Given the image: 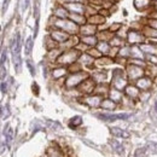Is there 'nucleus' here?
I'll use <instances>...</instances> for the list:
<instances>
[{
    "instance_id": "f257e3e1",
    "label": "nucleus",
    "mask_w": 157,
    "mask_h": 157,
    "mask_svg": "<svg viewBox=\"0 0 157 157\" xmlns=\"http://www.w3.org/2000/svg\"><path fill=\"white\" fill-rule=\"evenodd\" d=\"M53 27L56 29H60L63 32H67L70 35L80 33V27L76 23H74L73 21L69 20V18H67V20H58V18H56V20L53 21Z\"/></svg>"
},
{
    "instance_id": "f03ea898",
    "label": "nucleus",
    "mask_w": 157,
    "mask_h": 157,
    "mask_svg": "<svg viewBox=\"0 0 157 157\" xmlns=\"http://www.w3.org/2000/svg\"><path fill=\"white\" fill-rule=\"evenodd\" d=\"M80 56H81L80 51L75 50V48H69L68 51H64L60 53V56L56 60V63L59 65H71L76 60H78Z\"/></svg>"
},
{
    "instance_id": "7ed1b4c3",
    "label": "nucleus",
    "mask_w": 157,
    "mask_h": 157,
    "mask_svg": "<svg viewBox=\"0 0 157 157\" xmlns=\"http://www.w3.org/2000/svg\"><path fill=\"white\" fill-rule=\"evenodd\" d=\"M21 47H22V42H21V34L16 33V35L13 36L12 42H11V51H12V57H13V64H15V69L17 71H20L21 69Z\"/></svg>"
},
{
    "instance_id": "20e7f679",
    "label": "nucleus",
    "mask_w": 157,
    "mask_h": 157,
    "mask_svg": "<svg viewBox=\"0 0 157 157\" xmlns=\"http://www.w3.org/2000/svg\"><path fill=\"white\" fill-rule=\"evenodd\" d=\"M87 78H88V74L86 71L73 73V74H70L68 78H65L64 85H65L67 88H75V87H78Z\"/></svg>"
},
{
    "instance_id": "39448f33",
    "label": "nucleus",
    "mask_w": 157,
    "mask_h": 157,
    "mask_svg": "<svg viewBox=\"0 0 157 157\" xmlns=\"http://www.w3.org/2000/svg\"><path fill=\"white\" fill-rule=\"evenodd\" d=\"M113 87L116 88L118 91L126 90L127 85V80L124 78V71L122 69H115L113 71Z\"/></svg>"
},
{
    "instance_id": "423d86ee",
    "label": "nucleus",
    "mask_w": 157,
    "mask_h": 157,
    "mask_svg": "<svg viewBox=\"0 0 157 157\" xmlns=\"http://www.w3.org/2000/svg\"><path fill=\"white\" fill-rule=\"evenodd\" d=\"M144 40H145V35L144 33L139 32V30H129L127 33V42L131 45V46H139L141 44H144Z\"/></svg>"
},
{
    "instance_id": "0eeeda50",
    "label": "nucleus",
    "mask_w": 157,
    "mask_h": 157,
    "mask_svg": "<svg viewBox=\"0 0 157 157\" xmlns=\"http://www.w3.org/2000/svg\"><path fill=\"white\" fill-rule=\"evenodd\" d=\"M126 74L129 80L132 81H138L139 78H141L144 76V69L143 67H138L134 64H128L127 65V70H126Z\"/></svg>"
},
{
    "instance_id": "6e6552de",
    "label": "nucleus",
    "mask_w": 157,
    "mask_h": 157,
    "mask_svg": "<svg viewBox=\"0 0 157 157\" xmlns=\"http://www.w3.org/2000/svg\"><path fill=\"white\" fill-rule=\"evenodd\" d=\"M96 87H97V82L93 80V78H87L85 80L80 86H78V90L81 93H85V94H91L96 91Z\"/></svg>"
},
{
    "instance_id": "1a4fd4ad",
    "label": "nucleus",
    "mask_w": 157,
    "mask_h": 157,
    "mask_svg": "<svg viewBox=\"0 0 157 157\" xmlns=\"http://www.w3.org/2000/svg\"><path fill=\"white\" fill-rule=\"evenodd\" d=\"M50 36L55 40L57 44H65L68 40L70 39V34H68L67 32H63L60 29H53V30H51Z\"/></svg>"
},
{
    "instance_id": "9d476101",
    "label": "nucleus",
    "mask_w": 157,
    "mask_h": 157,
    "mask_svg": "<svg viewBox=\"0 0 157 157\" xmlns=\"http://www.w3.org/2000/svg\"><path fill=\"white\" fill-rule=\"evenodd\" d=\"M64 6L70 13H78V15H85L87 9L82 2H67L64 4Z\"/></svg>"
},
{
    "instance_id": "9b49d317",
    "label": "nucleus",
    "mask_w": 157,
    "mask_h": 157,
    "mask_svg": "<svg viewBox=\"0 0 157 157\" xmlns=\"http://www.w3.org/2000/svg\"><path fill=\"white\" fill-rule=\"evenodd\" d=\"M103 100H104V98L100 94H90V96L83 98V103L87 104L91 108H98V106L101 105Z\"/></svg>"
},
{
    "instance_id": "f8f14e48",
    "label": "nucleus",
    "mask_w": 157,
    "mask_h": 157,
    "mask_svg": "<svg viewBox=\"0 0 157 157\" xmlns=\"http://www.w3.org/2000/svg\"><path fill=\"white\" fill-rule=\"evenodd\" d=\"M97 116L103 121L113 122V121H117V120H127L131 115L129 114H98Z\"/></svg>"
},
{
    "instance_id": "ddd939ff",
    "label": "nucleus",
    "mask_w": 157,
    "mask_h": 157,
    "mask_svg": "<svg viewBox=\"0 0 157 157\" xmlns=\"http://www.w3.org/2000/svg\"><path fill=\"white\" fill-rule=\"evenodd\" d=\"M96 33H97V25L92 23H86L85 25L80 27V34L82 36H92L96 35Z\"/></svg>"
},
{
    "instance_id": "4468645a",
    "label": "nucleus",
    "mask_w": 157,
    "mask_h": 157,
    "mask_svg": "<svg viewBox=\"0 0 157 157\" xmlns=\"http://www.w3.org/2000/svg\"><path fill=\"white\" fill-rule=\"evenodd\" d=\"M69 15H70V12L67 10V7L64 5H58L53 10V16L58 20H67V18H69Z\"/></svg>"
},
{
    "instance_id": "2eb2a0df",
    "label": "nucleus",
    "mask_w": 157,
    "mask_h": 157,
    "mask_svg": "<svg viewBox=\"0 0 157 157\" xmlns=\"http://www.w3.org/2000/svg\"><path fill=\"white\" fill-rule=\"evenodd\" d=\"M136 86L139 90H141V91H147L152 86V80L150 78H147V76H143L141 78H139L138 81H136Z\"/></svg>"
},
{
    "instance_id": "dca6fc26",
    "label": "nucleus",
    "mask_w": 157,
    "mask_h": 157,
    "mask_svg": "<svg viewBox=\"0 0 157 157\" xmlns=\"http://www.w3.org/2000/svg\"><path fill=\"white\" fill-rule=\"evenodd\" d=\"M69 20L73 21L74 23H76L78 27H82L87 23L88 18L85 16V15H78V13H70L69 15Z\"/></svg>"
},
{
    "instance_id": "f3484780",
    "label": "nucleus",
    "mask_w": 157,
    "mask_h": 157,
    "mask_svg": "<svg viewBox=\"0 0 157 157\" xmlns=\"http://www.w3.org/2000/svg\"><path fill=\"white\" fill-rule=\"evenodd\" d=\"M140 50L145 55H151V56H157V46L151 45V44H141L139 45Z\"/></svg>"
},
{
    "instance_id": "a211bd4d",
    "label": "nucleus",
    "mask_w": 157,
    "mask_h": 157,
    "mask_svg": "<svg viewBox=\"0 0 157 157\" xmlns=\"http://www.w3.org/2000/svg\"><path fill=\"white\" fill-rule=\"evenodd\" d=\"M124 93H126L129 98L136 99V98H138L139 94H140V90L138 88L136 85H128V86L126 87V90H124Z\"/></svg>"
},
{
    "instance_id": "6ab92c4d",
    "label": "nucleus",
    "mask_w": 157,
    "mask_h": 157,
    "mask_svg": "<svg viewBox=\"0 0 157 157\" xmlns=\"http://www.w3.org/2000/svg\"><path fill=\"white\" fill-rule=\"evenodd\" d=\"M81 44H83V45H86V46H88V47H94V46H97L98 45V38L96 36V35H92V36H81Z\"/></svg>"
},
{
    "instance_id": "aec40b11",
    "label": "nucleus",
    "mask_w": 157,
    "mask_h": 157,
    "mask_svg": "<svg viewBox=\"0 0 157 157\" xmlns=\"http://www.w3.org/2000/svg\"><path fill=\"white\" fill-rule=\"evenodd\" d=\"M78 62H80V64H82L85 67H91L94 63V58L86 52V53H81V56L78 58Z\"/></svg>"
},
{
    "instance_id": "412c9836",
    "label": "nucleus",
    "mask_w": 157,
    "mask_h": 157,
    "mask_svg": "<svg viewBox=\"0 0 157 157\" xmlns=\"http://www.w3.org/2000/svg\"><path fill=\"white\" fill-rule=\"evenodd\" d=\"M109 98L111 99V100H114L116 104L120 103V101H122V99H123V94H122V92L121 91H118L116 88H111L110 91H109Z\"/></svg>"
},
{
    "instance_id": "4be33fe9",
    "label": "nucleus",
    "mask_w": 157,
    "mask_h": 157,
    "mask_svg": "<svg viewBox=\"0 0 157 157\" xmlns=\"http://www.w3.org/2000/svg\"><path fill=\"white\" fill-rule=\"evenodd\" d=\"M110 131H111V133H113L115 137H117V138L127 139V138L131 137V134H129L127 131H124V129H122V128H118V127H113Z\"/></svg>"
},
{
    "instance_id": "5701e85b",
    "label": "nucleus",
    "mask_w": 157,
    "mask_h": 157,
    "mask_svg": "<svg viewBox=\"0 0 157 157\" xmlns=\"http://www.w3.org/2000/svg\"><path fill=\"white\" fill-rule=\"evenodd\" d=\"M151 5V0H134V7L139 11H144L149 9Z\"/></svg>"
},
{
    "instance_id": "b1692460",
    "label": "nucleus",
    "mask_w": 157,
    "mask_h": 157,
    "mask_svg": "<svg viewBox=\"0 0 157 157\" xmlns=\"http://www.w3.org/2000/svg\"><path fill=\"white\" fill-rule=\"evenodd\" d=\"M96 47L101 55H108V53H110V47L111 46L108 41H99Z\"/></svg>"
},
{
    "instance_id": "393cba45",
    "label": "nucleus",
    "mask_w": 157,
    "mask_h": 157,
    "mask_svg": "<svg viewBox=\"0 0 157 157\" xmlns=\"http://www.w3.org/2000/svg\"><path fill=\"white\" fill-rule=\"evenodd\" d=\"M104 110H115L116 108H117V104L114 101V100H111L110 98H105L103 101H101V105H100Z\"/></svg>"
},
{
    "instance_id": "a878e982",
    "label": "nucleus",
    "mask_w": 157,
    "mask_h": 157,
    "mask_svg": "<svg viewBox=\"0 0 157 157\" xmlns=\"http://www.w3.org/2000/svg\"><path fill=\"white\" fill-rule=\"evenodd\" d=\"M104 22H105V18L100 13H94V15H91L88 17V23H92L94 25H99V24H101Z\"/></svg>"
},
{
    "instance_id": "bb28decb",
    "label": "nucleus",
    "mask_w": 157,
    "mask_h": 157,
    "mask_svg": "<svg viewBox=\"0 0 157 157\" xmlns=\"http://www.w3.org/2000/svg\"><path fill=\"white\" fill-rule=\"evenodd\" d=\"M67 73H68V70H67V68H64V67L55 68V69L51 71V74H52L53 78H56V80H58V78H63V76H64Z\"/></svg>"
},
{
    "instance_id": "cd10ccee",
    "label": "nucleus",
    "mask_w": 157,
    "mask_h": 157,
    "mask_svg": "<svg viewBox=\"0 0 157 157\" xmlns=\"http://www.w3.org/2000/svg\"><path fill=\"white\" fill-rule=\"evenodd\" d=\"M144 52L140 50L139 46H132L131 47V57L133 59H143L144 58Z\"/></svg>"
},
{
    "instance_id": "c85d7f7f",
    "label": "nucleus",
    "mask_w": 157,
    "mask_h": 157,
    "mask_svg": "<svg viewBox=\"0 0 157 157\" xmlns=\"http://www.w3.org/2000/svg\"><path fill=\"white\" fill-rule=\"evenodd\" d=\"M109 44H110V46H113V47H123V39L121 38V36H118V35H115V36H113L111 39L109 40Z\"/></svg>"
},
{
    "instance_id": "c756f323",
    "label": "nucleus",
    "mask_w": 157,
    "mask_h": 157,
    "mask_svg": "<svg viewBox=\"0 0 157 157\" xmlns=\"http://www.w3.org/2000/svg\"><path fill=\"white\" fill-rule=\"evenodd\" d=\"M4 136H5V143H6V145L10 146L11 145V141H12V138H13V131L9 126H7V128H5Z\"/></svg>"
},
{
    "instance_id": "7c9ffc66",
    "label": "nucleus",
    "mask_w": 157,
    "mask_h": 157,
    "mask_svg": "<svg viewBox=\"0 0 157 157\" xmlns=\"http://www.w3.org/2000/svg\"><path fill=\"white\" fill-rule=\"evenodd\" d=\"M92 78L97 82V85H99V83H104V81H105V78H106V73H103V71L96 73V74H93Z\"/></svg>"
},
{
    "instance_id": "2f4dec72",
    "label": "nucleus",
    "mask_w": 157,
    "mask_h": 157,
    "mask_svg": "<svg viewBox=\"0 0 157 157\" xmlns=\"http://www.w3.org/2000/svg\"><path fill=\"white\" fill-rule=\"evenodd\" d=\"M47 157H64V156H63V152L59 149L50 147V149H47Z\"/></svg>"
},
{
    "instance_id": "473e14b6",
    "label": "nucleus",
    "mask_w": 157,
    "mask_h": 157,
    "mask_svg": "<svg viewBox=\"0 0 157 157\" xmlns=\"http://www.w3.org/2000/svg\"><path fill=\"white\" fill-rule=\"evenodd\" d=\"M110 144H111V147H113L116 152H118V154H122V152H123L124 147H123V145H122L120 141H117V140H113Z\"/></svg>"
},
{
    "instance_id": "72a5a7b5",
    "label": "nucleus",
    "mask_w": 157,
    "mask_h": 157,
    "mask_svg": "<svg viewBox=\"0 0 157 157\" xmlns=\"http://www.w3.org/2000/svg\"><path fill=\"white\" fill-rule=\"evenodd\" d=\"M81 123H82V117H81V116H74L73 118H70L69 126H70L71 128H76Z\"/></svg>"
},
{
    "instance_id": "f704fd0d",
    "label": "nucleus",
    "mask_w": 157,
    "mask_h": 157,
    "mask_svg": "<svg viewBox=\"0 0 157 157\" xmlns=\"http://www.w3.org/2000/svg\"><path fill=\"white\" fill-rule=\"evenodd\" d=\"M144 35L145 36H150V38H157V30L156 29H152V28H150V27H146L145 29H144Z\"/></svg>"
},
{
    "instance_id": "c9c22d12",
    "label": "nucleus",
    "mask_w": 157,
    "mask_h": 157,
    "mask_svg": "<svg viewBox=\"0 0 157 157\" xmlns=\"http://www.w3.org/2000/svg\"><path fill=\"white\" fill-rule=\"evenodd\" d=\"M118 55L121 57H131V47L128 46H123L118 50Z\"/></svg>"
},
{
    "instance_id": "e433bc0d",
    "label": "nucleus",
    "mask_w": 157,
    "mask_h": 157,
    "mask_svg": "<svg viewBox=\"0 0 157 157\" xmlns=\"http://www.w3.org/2000/svg\"><path fill=\"white\" fill-rule=\"evenodd\" d=\"M33 38H28L25 41V55H30L33 50Z\"/></svg>"
},
{
    "instance_id": "4c0bfd02",
    "label": "nucleus",
    "mask_w": 157,
    "mask_h": 157,
    "mask_svg": "<svg viewBox=\"0 0 157 157\" xmlns=\"http://www.w3.org/2000/svg\"><path fill=\"white\" fill-rule=\"evenodd\" d=\"M110 63H113V59L109 58V57L99 58L98 60H97V64H98V65H108V64H110Z\"/></svg>"
},
{
    "instance_id": "58836bf2",
    "label": "nucleus",
    "mask_w": 157,
    "mask_h": 157,
    "mask_svg": "<svg viewBox=\"0 0 157 157\" xmlns=\"http://www.w3.org/2000/svg\"><path fill=\"white\" fill-rule=\"evenodd\" d=\"M88 55H91L93 58H101V53L99 52L97 48H91V50H88V52H87Z\"/></svg>"
},
{
    "instance_id": "ea45409f",
    "label": "nucleus",
    "mask_w": 157,
    "mask_h": 157,
    "mask_svg": "<svg viewBox=\"0 0 157 157\" xmlns=\"http://www.w3.org/2000/svg\"><path fill=\"white\" fill-rule=\"evenodd\" d=\"M147 27H150V28L156 29L157 30V20L156 18H151V20H149V22H147Z\"/></svg>"
},
{
    "instance_id": "a19ab883",
    "label": "nucleus",
    "mask_w": 157,
    "mask_h": 157,
    "mask_svg": "<svg viewBox=\"0 0 157 157\" xmlns=\"http://www.w3.org/2000/svg\"><path fill=\"white\" fill-rule=\"evenodd\" d=\"M25 64H27V67L29 68V70H30V74L34 76V75H35V69H34V67H33V63H32V60H27V62H25Z\"/></svg>"
},
{
    "instance_id": "79ce46f5",
    "label": "nucleus",
    "mask_w": 157,
    "mask_h": 157,
    "mask_svg": "<svg viewBox=\"0 0 157 157\" xmlns=\"http://www.w3.org/2000/svg\"><path fill=\"white\" fill-rule=\"evenodd\" d=\"M146 58H147V60H150L151 63H154V64H157V56H151V55H146Z\"/></svg>"
},
{
    "instance_id": "37998d69",
    "label": "nucleus",
    "mask_w": 157,
    "mask_h": 157,
    "mask_svg": "<svg viewBox=\"0 0 157 157\" xmlns=\"http://www.w3.org/2000/svg\"><path fill=\"white\" fill-rule=\"evenodd\" d=\"M6 90H7V85L5 81H1V93L5 94L6 93Z\"/></svg>"
},
{
    "instance_id": "c03bdc74",
    "label": "nucleus",
    "mask_w": 157,
    "mask_h": 157,
    "mask_svg": "<svg viewBox=\"0 0 157 157\" xmlns=\"http://www.w3.org/2000/svg\"><path fill=\"white\" fill-rule=\"evenodd\" d=\"M5 60H6V51L2 50V52H1V65H4V67H5Z\"/></svg>"
},
{
    "instance_id": "a18cd8bd",
    "label": "nucleus",
    "mask_w": 157,
    "mask_h": 157,
    "mask_svg": "<svg viewBox=\"0 0 157 157\" xmlns=\"http://www.w3.org/2000/svg\"><path fill=\"white\" fill-rule=\"evenodd\" d=\"M29 2H30V0H23V2H22V10L23 11L29 6Z\"/></svg>"
},
{
    "instance_id": "49530a36",
    "label": "nucleus",
    "mask_w": 157,
    "mask_h": 157,
    "mask_svg": "<svg viewBox=\"0 0 157 157\" xmlns=\"http://www.w3.org/2000/svg\"><path fill=\"white\" fill-rule=\"evenodd\" d=\"M120 28H121V24H114V25L110 28V30H111V32H116Z\"/></svg>"
},
{
    "instance_id": "de8ad7c7",
    "label": "nucleus",
    "mask_w": 157,
    "mask_h": 157,
    "mask_svg": "<svg viewBox=\"0 0 157 157\" xmlns=\"http://www.w3.org/2000/svg\"><path fill=\"white\" fill-rule=\"evenodd\" d=\"M64 2H82V0H64Z\"/></svg>"
},
{
    "instance_id": "09e8293b",
    "label": "nucleus",
    "mask_w": 157,
    "mask_h": 157,
    "mask_svg": "<svg viewBox=\"0 0 157 157\" xmlns=\"http://www.w3.org/2000/svg\"><path fill=\"white\" fill-rule=\"evenodd\" d=\"M7 2H9V0H5V2H4V6H2V13L5 12V7L7 9Z\"/></svg>"
},
{
    "instance_id": "8fccbe9b",
    "label": "nucleus",
    "mask_w": 157,
    "mask_h": 157,
    "mask_svg": "<svg viewBox=\"0 0 157 157\" xmlns=\"http://www.w3.org/2000/svg\"><path fill=\"white\" fill-rule=\"evenodd\" d=\"M155 109H156V111H157V103H156V105H155Z\"/></svg>"
},
{
    "instance_id": "3c124183",
    "label": "nucleus",
    "mask_w": 157,
    "mask_h": 157,
    "mask_svg": "<svg viewBox=\"0 0 157 157\" xmlns=\"http://www.w3.org/2000/svg\"><path fill=\"white\" fill-rule=\"evenodd\" d=\"M155 1H157V0H155Z\"/></svg>"
}]
</instances>
